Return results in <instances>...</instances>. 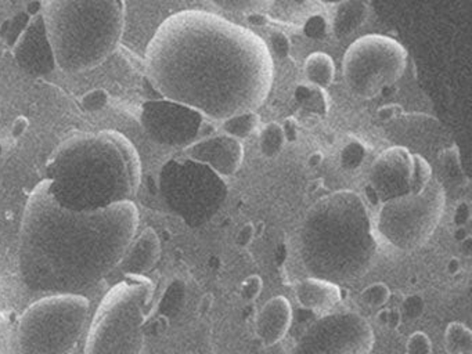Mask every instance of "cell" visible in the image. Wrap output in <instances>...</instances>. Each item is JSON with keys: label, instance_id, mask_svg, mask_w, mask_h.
I'll use <instances>...</instances> for the list:
<instances>
[{"label": "cell", "instance_id": "ba28073f", "mask_svg": "<svg viewBox=\"0 0 472 354\" xmlns=\"http://www.w3.org/2000/svg\"><path fill=\"white\" fill-rule=\"evenodd\" d=\"M444 205V187L442 181L432 177L421 192L382 202L375 221V232L397 250H415L433 235L443 217Z\"/></svg>", "mask_w": 472, "mask_h": 354}, {"label": "cell", "instance_id": "1f68e13d", "mask_svg": "<svg viewBox=\"0 0 472 354\" xmlns=\"http://www.w3.org/2000/svg\"><path fill=\"white\" fill-rule=\"evenodd\" d=\"M262 288H263V281L259 275L253 274V275H249L246 277L242 283L239 285V297L244 300V301H253L257 299V296L260 295L262 292Z\"/></svg>", "mask_w": 472, "mask_h": 354}, {"label": "cell", "instance_id": "30bf717a", "mask_svg": "<svg viewBox=\"0 0 472 354\" xmlns=\"http://www.w3.org/2000/svg\"><path fill=\"white\" fill-rule=\"evenodd\" d=\"M370 322L353 311L321 317L298 340L292 354H370L374 347Z\"/></svg>", "mask_w": 472, "mask_h": 354}, {"label": "cell", "instance_id": "c3c4849f", "mask_svg": "<svg viewBox=\"0 0 472 354\" xmlns=\"http://www.w3.org/2000/svg\"><path fill=\"white\" fill-rule=\"evenodd\" d=\"M295 1H296L298 4H303V3H305V1H307V0H295Z\"/></svg>", "mask_w": 472, "mask_h": 354}, {"label": "cell", "instance_id": "8992f818", "mask_svg": "<svg viewBox=\"0 0 472 354\" xmlns=\"http://www.w3.org/2000/svg\"><path fill=\"white\" fill-rule=\"evenodd\" d=\"M149 296L147 281L133 279L115 286L94 315L86 354H140Z\"/></svg>", "mask_w": 472, "mask_h": 354}, {"label": "cell", "instance_id": "f1b7e54d", "mask_svg": "<svg viewBox=\"0 0 472 354\" xmlns=\"http://www.w3.org/2000/svg\"><path fill=\"white\" fill-rule=\"evenodd\" d=\"M424 310H425V299L422 297V295L411 293L403 299L399 311L401 314V318L414 321L424 314Z\"/></svg>", "mask_w": 472, "mask_h": 354}, {"label": "cell", "instance_id": "e575fe53", "mask_svg": "<svg viewBox=\"0 0 472 354\" xmlns=\"http://www.w3.org/2000/svg\"><path fill=\"white\" fill-rule=\"evenodd\" d=\"M253 235H255V227H253L251 223L244 224V225L238 230V232H237V235H235V245H237V248H239V249L248 248L249 243H251L252 239H253Z\"/></svg>", "mask_w": 472, "mask_h": 354}, {"label": "cell", "instance_id": "4316f807", "mask_svg": "<svg viewBox=\"0 0 472 354\" xmlns=\"http://www.w3.org/2000/svg\"><path fill=\"white\" fill-rule=\"evenodd\" d=\"M365 158V147L361 141L352 138L341 151V165L345 169H357Z\"/></svg>", "mask_w": 472, "mask_h": 354}, {"label": "cell", "instance_id": "b9f144b4", "mask_svg": "<svg viewBox=\"0 0 472 354\" xmlns=\"http://www.w3.org/2000/svg\"><path fill=\"white\" fill-rule=\"evenodd\" d=\"M458 249L460 253L465 257H469L472 254V238L466 236L465 239H462L461 242H458Z\"/></svg>", "mask_w": 472, "mask_h": 354}, {"label": "cell", "instance_id": "9c48e42d", "mask_svg": "<svg viewBox=\"0 0 472 354\" xmlns=\"http://www.w3.org/2000/svg\"><path fill=\"white\" fill-rule=\"evenodd\" d=\"M407 66V51L394 39L365 35L354 40L343 55V77L358 97L371 98L394 84Z\"/></svg>", "mask_w": 472, "mask_h": 354}, {"label": "cell", "instance_id": "cb8c5ba5", "mask_svg": "<svg viewBox=\"0 0 472 354\" xmlns=\"http://www.w3.org/2000/svg\"><path fill=\"white\" fill-rule=\"evenodd\" d=\"M212 4L233 14H266L273 6V0H209Z\"/></svg>", "mask_w": 472, "mask_h": 354}, {"label": "cell", "instance_id": "ab89813d", "mask_svg": "<svg viewBox=\"0 0 472 354\" xmlns=\"http://www.w3.org/2000/svg\"><path fill=\"white\" fill-rule=\"evenodd\" d=\"M246 17H248V21L255 26H264L269 22L267 15L263 12H255V14H249Z\"/></svg>", "mask_w": 472, "mask_h": 354}, {"label": "cell", "instance_id": "f35d334b", "mask_svg": "<svg viewBox=\"0 0 472 354\" xmlns=\"http://www.w3.org/2000/svg\"><path fill=\"white\" fill-rule=\"evenodd\" d=\"M28 124H29V122H28V119H26L25 116H18V118L14 120V123H12V127H11L12 136H15V137L21 136V134H22V133L26 130Z\"/></svg>", "mask_w": 472, "mask_h": 354}, {"label": "cell", "instance_id": "5bb4252c", "mask_svg": "<svg viewBox=\"0 0 472 354\" xmlns=\"http://www.w3.org/2000/svg\"><path fill=\"white\" fill-rule=\"evenodd\" d=\"M15 55L19 64L32 72H47L55 65L42 15L29 24L21 35L15 46Z\"/></svg>", "mask_w": 472, "mask_h": 354}, {"label": "cell", "instance_id": "f6af8a7d", "mask_svg": "<svg viewBox=\"0 0 472 354\" xmlns=\"http://www.w3.org/2000/svg\"><path fill=\"white\" fill-rule=\"evenodd\" d=\"M212 301H213L212 295H205V296L202 297V300H201L199 310H201V311H208V310L210 308V306H212Z\"/></svg>", "mask_w": 472, "mask_h": 354}, {"label": "cell", "instance_id": "7c38bea8", "mask_svg": "<svg viewBox=\"0 0 472 354\" xmlns=\"http://www.w3.org/2000/svg\"><path fill=\"white\" fill-rule=\"evenodd\" d=\"M411 173L412 153L400 145L390 147L374 160L368 189L382 202L410 194Z\"/></svg>", "mask_w": 472, "mask_h": 354}, {"label": "cell", "instance_id": "52a82bcc", "mask_svg": "<svg viewBox=\"0 0 472 354\" xmlns=\"http://www.w3.org/2000/svg\"><path fill=\"white\" fill-rule=\"evenodd\" d=\"M89 303L82 295H50L22 315L18 342L22 354H71L84 328Z\"/></svg>", "mask_w": 472, "mask_h": 354}, {"label": "cell", "instance_id": "4dcf8cb0", "mask_svg": "<svg viewBox=\"0 0 472 354\" xmlns=\"http://www.w3.org/2000/svg\"><path fill=\"white\" fill-rule=\"evenodd\" d=\"M406 354H432L429 336L422 330H417L410 335L406 343Z\"/></svg>", "mask_w": 472, "mask_h": 354}, {"label": "cell", "instance_id": "7402d4cb", "mask_svg": "<svg viewBox=\"0 0 472 354\" xmlns=\"http://www.w3.org/2000/svg\"><path fill=\"white\" fill-rule=\"evenodd\" d=\"M259 122V115L255 111H248L224 119L221 123V130L224 131V134H228L237 140L246 138L251 133L256 130Z\"/></svg>", "mask_w": 472, "mask_h": 354}, {"label": "cell", "instance_id": "7a4b0ae2", "mask_svg": "<svg viewBox=\"0 0 472 354\" xmlns=\"http://www.w3.org/2000/svg\"><path fill=\"white\" fill-rule=\"evenodd\" d=\"M131 201L97 210L62 206L43 180L30 194L21 225L19 270L33 290L80 295L118 266L134 238Z\"/></svg>", "mask_w": 472, "mask_h": 354}, {"label": "cell", "instance_id": "836d02e7", "mask_svg": "<svg viewBox=\"0 0 472 354\" xmlns=\"http://www.w3.org/2000/svg\"><path fill=\"white\" fill-rule=\"evenodd\" d=\"M270 46L273 53L280 58L288 57L291 53V41L284 32H273L270 35Z\"/></svg>", "mask_w": 472, "mask_h": 354}, {"label": "cell", "instance_id": "e0dca14e", "mask_svg": "<svg viewBox=\"0 0 472 354\" xmlns=\"http://www.w3.org/2000/svg\"><path fill=\"white\" fill-rule=\"evenodd\" d=\"M159 254V238L154 230L147 228L136 239L133 238L119 264L127 274L137 277L149 271L158 261Z\"/></svg>", "mask_w": 472, "mask_h": 354}, {"label": "cell", "instance_id": "ac0fdd59", "mask_svg": "<svg viewBox=\"0 0 472 354\" xmlns=\"http://www.w3.org/2000/svg\"><path fill=\"white\" fill-rule=\"evenodd\" d=\"M368 6L365 0H346L338 4L332 19V32L336 37H346L357 30L367 19Z\"/></svg>", "mask_w": 472, "mask_h": 354}, {"label": "cell", "instance_id": "3957f363", "mask_svg": "<svg viewBox=\"0 0 472 354\" xmlns=\"http://www.w3.org/2000/svg\"><path fill=\"white\" fill-rule=\"evenodd\" d=\"M46 181L62 206L97 210L131 201L140 185V160L118 131L82 133L53 152Z\"/></svg>", "mask_w": 472, "mask_h": 354}, {"label": "cell", "instance_id": "7dc6e473", "mask_svg": "<svg viewBox=\"0 0 472 354\" xmlns=\"http://www.w3.org/2000/svg\"><path fill=\"white\" fill-rule=\"evenodd\" d=\"M323 3H327V4H342L345 3L346 0H321Z\"/></svg>", "mask_w": 472, "mask_h": 354}, {"label": "cell", "instance_id": "74e56055", "mask_svg": "<svg viewBox=\"0 0 472 354\" xmlns=\"http://www.w3.org/2000/svg\"><path fill=\"white\" fill-rule=\"evenodd\" d=\"M281 126L287 141H293L296 138V120L293 118H287Z\"/></svg>", "mask_w": 472, "mask_h": 354}, {"label": "cell", "instance_id": "f546056e", "mask_svg": "<svg viewBox=\"0 0 472 354\" xmlns=\"http://www.w3.org/2000/svg\"><path fill=\"white\" fill-rule=\"evenodd\" d=\"M303 33L314 40L324 39L328 35V21L320 14L310 15L303 24Z\"/></svg>", "mask_w": 472, "mask_h": 354}, {"label": "cell", "instance_id": "2e32d148", "mask_svg": "<svg viewBox=\"0 0 472 354\" xmlns=\"http://www.w3.org/2000/svg\"><path fill=\"white\" fill-rule=\"evenodd\" d=\"M293 293L300 307L318 314L328 313L342 300L338 283L317 277H307L298 282Z\"/></svg>", "mask_w": 472, "mask_h": 354}, {"label": "cell", "instance_id": "60d3db41", "mask_svg": "<svg viewBox=\"0 0 472 354\" xmlns=\"http://www.w3.org/2000/svg\"><path fill=\"white\" fill-rule=\"evenodd\" d=\"M396 109H399V106L397 105H393V104H390V105H385L383 108H381L379 111H378V115H379V118L381 119H392L393 116H396L397 115V111Z\"/></svg>", "mask_w": 472, "mask_h": 354}, {"label": "cell", "instance_id": "7bdbcfd3", "mask_svg": "<svg viewBox=\"0 0 472 354\" xmlns=\"http://www.w3.org/2000/svg\"><path fill=\"white\" fill-rule=\"evenodd\" d=\"M460 270H461V263H460V260H458L457 257H451V259L448 260V263H447V272H448L450 275H455V274L460 272Z\"/></svg>", "mask_w": 472, "mask_h": 354}, {"label": "cell", "instance_id": "83f0119b", "mask_svg": "<svg viewBox=\"0 0 472 354\" xmlns=\"http://www.w3.org/2000/svg\"><path fill=\"white\" fill-rule=\"evenodd\" d=\"M440 163L444 171V178H448V180L451 178V183H455V181L461 183V180L465 177L462 174L460 156H458V151L455 147L443 151V153L440 155Z\"/></svg>", "mask_w": 472, "mask_h": 354}, {"label": "cell", "instance_id": "6da1fadb", "mask_svg": "<svg viewBox=\"0 0 472 354\" xmlns=\"http://www.w3.org/2000/svg\"><path fill=\"white\" fill-rule=\"evenodd\" d=\"M144 62L163 98L215 120L256 111L274 79L273 57L260 36L203 10L167 17L152 35Z\"/></svg>", "mask_w": 472, "mask_h": 354}, {"label": "cell", "instance_id": "d590c367", "mask_svg": "<svg viewBox=\"0 0 472 354\" xmlns=\"http://www.w3.org/2000/svg\"><path fill=\"white\" fill-rule=\"evenodd\" d=\"M471 218V206L468 202H460L458 206L455 207L454 212V223L457 227L464 225L465 223H468Z\"/></svg>", "mask_w": 472, "mask_h": 354}, {"label": "cell", "instance_id": "44dd1931", "mask_svg": "<svg viewBox=\"0 0 472 354\" xmlns=\"http://www.w3.org/2000/svg\"><path fill=\"white\" fill-rule=\"evenodd\" d=\"M444 347L448 354H471L472 332L461 322H450L444 332Z\"/></svg>", "mask_w": 472, "mask_h": 354}, {"label": "cell", "instance_id": "d4e9b609", "mask_svg": "<svg viewBox=\"0 0 472 354\" xmlns=\"http://www.w3.org/2000/svg\"><path fill=\"white\" fill-rule=\"evenodd\" d=\"M430 178H432V169L428 160H425L418 153H412V173H411V181H410V194L421 192Z\"/></svg>", "mask_w": 472, "mask_h": 354}, {"label": "cell", "instance_id": "8fae6325", "mask_svg": "<svg viewBox=\"0 0 472 354\" xmlns=\"http://www.w3.org/2000/svg\"><path fill=\"white\" fill-rule=\"evenodd\" d=\"M141 122L155 141L179 147L194 142L201 131L203 116L184 104L163 98L143 105Z\"/></svg>", "mask_w": 472, "mask_h": 354}, {"label": "cell", "instance_id": "5b68a950", "mask_svg": "<svg viewBox=\"0 0 472 354\" xmlns=\"http://www.w3.org/2000/svg\"><path fill=\"white\" fill-rule=\"evenodd\" d=\"M125 0H46L42 19L55 65L66 73L97 68L119 46Z\"/></svg>", "mask_w": 472, "mask_h": 354}, {"label": "cell", "instance_id": "603a6c76", "mask_svg": "<svg viewBox=\"0 0 472 354\" xmlns=\"http://www.w3.org/2000/svg\"><path fill=\"white\" fill-rule=\"evenodd\" d=\"M287 142L282 126L278 122H269L263 126L259 136L260 152L266 158H275L284 149Z\"/></svg>", "mask_w": 472, "mask_h": 354}, {"label": "cell", "instance_id": "8d00e7d4", "mask_svg": "<svg viewBox=\"0 0 472 354\" xmlns=\"http://www.w3.org/2000/svg\"><path fill=\"white\" fill-rule=\"evenodd\" d=\"M401 314L397 308H388V317H386V324L385 328L388 329H397L401 324Z\"/></svg>", "mask_w": 472, "mask_h": 354}, {"label": "cell", "instance_id": "484cf974", "mask_svg": "<svg viewBox=\"0 0 472 354\" xmlns=\"http://www.w3.org/2000/svg\"><path fill=\"white\" fill-rule=\"evenodd\" d=\"M390 297V289L383 282H374L368 286H365L360 293V300L374 308L383 307Z\"/></svg>", "mask_w": 472, "mask_h": 354}, {"label": "cell", "instance_id": "9a60e30c", "mask_svg": "<svg viewBox=\"0 0 472 354\" xmlns=\"http://www.w3.org/2000/svg\"><path fill=\"white\" fill-rule=\"evenodd\" d=\"M292 322V307L287 297L267 300L255 318V333L264 346H274L285 337Z\"/></svg>", "mask_w": 472, "mask_h": 354}, {"label": "cell", "instance_id": "d6a6232c", "mask_svg": "<svg viewBox=\"0 0 472 354\" xmlns=\"http://www.w3.org/2000/svg\"><path fill=\"white\" fill-rule=\"evenodd\" d=\"M108 102V94L104 88H94L82 97V106L89 112L101 111Z\"/></svg>", "mask_w": 472, "mask_h": 354}, {"label": "cell", "instance_id": "4fadbf2b", "mask_svg": "<svg viewBox=\"0 0 472 354\" xmlns=\"http://www.w3.org/2000/svg\"><path fill=\"white\" fill-rule=\"evenodd\" d=\"M185 155L219 176L231 177L241 167L244 148L239 140L228 134H217L187 145Z\"/></svg>", "mask_w": 472, "mask_h": 354}, {"label": "cell", "instance_id": "d6986e66", "mask_svg": "<svg viewBox=\"0 0 472 354\" xmlns=\"http://www.w3.org/2000/svg\"><path fill=\"white\" fill-rule=\"evenodd\" d=\"M305 75L311 84L318 87H327L332 83L335 75V65L332 58L323 53H311L305 61Z\"/></svg>", "mask_w": 472, "mask_h": 354}, {"label": "cell", "instance_id": "ee69618b", "mask_svg": "<svg viewBox=\"0 0 472 354\" xmlns=\"http://www.w3.org/2000/svg\"><path fill=\"white\" fill-rule=\"evenodd\" d=\"M466 236H469V234L466 232V228H465L464 225H461V227H457V228H455V231H454V239L457 241V243H458V242H461L462 239H465Z\"/></svg>", "mask_w": 472, "mask_h": 354}, {"label": "cell", "instance_id": "bcb514c9", "mask_svg": "<svg viewBox=\"0 0 472 354\" xmlns=\"http://www.w3.org/2000/svg\"><path fill=\"white\" fill-rule=\"evenodd\" d=\"M321 159H323V155L320 152H314V153H311L309 156V165L310 166H317L321 162Z\"/></svg>", "mask_w": 472, "mask_h": 354}, {"label": "cell", "instance_id": "ffe728a7", "mask_svg": "<svg viewBox=\"0 0 472 354\" xmlns=\"http://www.w3.org/2000/svg\"><path fill=\"white\" fill-rule=\"evenodd\" d=\"M295 100L305 109L324 116L329 108V97L324 87L316 84H299L295 88Z\"/></svg>", "mask_w": 472, "mask_h": 354}, {"label": "cell", "instance_id": "277c9868", "mask_svg": "<svg viewBox=\"0 0 472 354\" xmlns=\"http://www.w3.org/2000/svg\"><path fill=\"white\" fill-rule=\"evenodd\" d=\"M375 227L361 198L338 191L318 201L306 214L300 231L305 268L331 282L363 277L376 254Z\"/></svg>", "mask_w": 472, "mask_h": 354}]
</instances>
